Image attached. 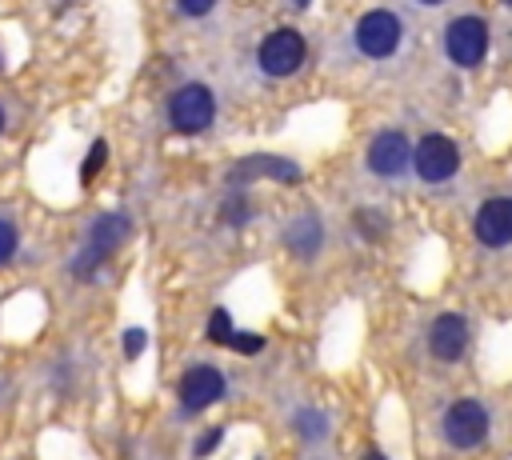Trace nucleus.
Returning a JSON list of instances; mask_svg holds the SVG:
<instances>
[{
  "instance_id": "f257e3e1",
  "label": "nucleus",
  "mask_w": 512,
  "mask_h": 460,
  "mask_svg": "<svg viewBox=\"0 0 512 460\" xmlns=\"http://www.w3.org/2000/svg\"><path fill=\"white\" fill-rule=\"evenodd\" d=\"M488 20L476 16V12H464V16H452L448 28H444V56L456 64V68H480L484 56H488Z\"/></svg>"
},
{
  "instance_id": "f03ea898",
  "label": "nucleus",
  "mask_w": 512,
  "mask_h": 460,
  "mask_svg": "<svg viewBox=\"0 0 512 460\" xmlns=\"http://www.w3.org/2000/svg\"><path fill=\"white\" fill-rule=\"evenodd\" d=\"M352 40H356V52H360V56H368V60H388V56L400 48V40H404V24H400V16H396L392 8H372V12H364V16L356 20Z\"/></svg>"
},
{
  "instance_id": "7ed1b4c3",
  "label": "nucleus",
  "mask_w": 512,
  "mask_h": 460,
  "mask_svg": "<svg viewBox=\"0 0 512 460\" xmlns=\"http://www.w3.org/2000/svg\"><path fill=\"white\" fill-rule=\"evenodd\" d=\"M304 56H308L304 36H300L296 28H276V32H268V36L260 40L256 64H260L264 76H272V80H288V76L300 72Z\"/></svg>"
},
{
  "instance_id": "20e7f679",
  "label": "nucleus",
  "mask_w": 512,
  "mask_h": 460,
  "mask_svg": "<svg viewBox=\"0 0 512 460\" xmlns=\"http://www.w3.org/2000/svg\"><path fill=\"white\" fill-rule=\"evenodd\" d=\"M412 168L424 184H444L460 172V148L456 140H448L444 132H428L420 136V144L412 148Z\"/></svg>"
},
{
  "instance_id": "39448f33",
  "label": "nucleus",
  "mask_w": 512,
  "mask_h": 460,
  "mask_svg": "<svg viewBox=\"0 0 512 460\" xmlns=\"http://www.w3.org/2000/svg\"><path fill=\"white\" fill-rule=\"evenodd\" d=\"M212 116H216V100H212L208 84H184L168 100V124L176 132H188V136L204 132L212 124Z\"/></svg>"
},
{
  "instance_id": "423d86ee",
  "label": "nucleus",
  "mask_w": 512,
  "mask_h": 460,
  "mask_svg": "<svg viewBox=\"0 0 512 460\" xmlns=\"http://www.w3.org/2000/svg\"><path fill=\"white\" fill-rule=\"evenodd\" d=\"M128 216H120V212H108V216H96V224L88 228V240H84V252L76 256V276H88L100 260H108L120 244H124V236H128Z\"/></svg>"
},
{
  "instance_id": "0eeeda50",
  "label": "nucleus",
  "mask_w": 512,
  "mask_h": 460,
  "mask_svg": "<svg viewBox=\"0 0 512 460\" xmlns=\"http://www.w3.org/2000/svg\"><path fill=\"white\" fill-rule=\"evenodd\" d=\"M364 164H368L372 176H384V180L400 176V172L412 164V144H408V136L396 132V128L376 132L372 144H368V152H364Z\"/></svg>"
},
{
  "instance_id": "6e6552de",
  "label": "nucleus",
  "mask_w": 512,
  "mask_h": 460,
  "mask_svg": "<svg viewBox=\"0 0 512 460\" xmlns=\"http://www.w3.org/2000/svg\"><path fill=\"white\" fill-rule=\"evenodd\" d=\"M488 436V412L480 400H456L444 412V440L452 448H476Z\"/></svg>"
},
{
  "instance_id": "1a4fd4ad",
  "label": "nucleus",
  "mask_w": 512,
  "mask_h": 460,
  "mask_svg": "<svg viewBox=\"0 0 512 460\" xmlns=\"http://www.w3.org/2000/svg\"><path fill=\"white\" fill-rule=\"evenodd\" d=\"M472 232L484 248H504L512 244V196H492L476 208Z\"/></svg>"
},
{
  "instance_id": "9d476101",
  "label": "nucleus",
  "mask_w": 512,
  "mask_h": 460,
  "mask_svg": "<svg viewBox=\"0 0 512 460\" xmlns=\"http://www.w3.org/2000/svg\"><path fill=\"white\" fill-rule=\"evenodd\" d=\"M428 348H432V356L444 360V364L460 360L464 348H468V324H464V316H460V312L436 316L432 328H428Z\"/></svg>"
},
{
  "instance_id": "9b49d317",
  "label": "nucleus",
  "mask_w": 512,
  "mask_h": 460,
  "mask_svg": "<svg viewBox=\"0 0 512 460\" xmlns=\"http://www.w3.org/2000/svg\"><path fill=\"white\" fill-rule=\"evenodd\" d=\"M224 396V376L216 372V368H208V364H200V368H192L184 380H180V400H184V408H208L212 400H220Z\"/></svg>"
},
{
  "instance_id": "f8f14e48",
  "label": "nucleus",
  "mask_w": 512,
  "mask_h": 460,
  "mask_svg": "<svg viewBox=\"0 0 512 460\" xmlns=\"http://www.w3.org/2000/svg\"><path fill=\"white\" fill-rule=\"evenodd\" d=\"M320 240H324V228H320L316 216H296V220L288 224V232H284V244H288L296 256H312V252L320 248Z\"/></svg>"
},
{
  "instance_id": "ddd939ff",
  "label": "nucleus",
  "mask_w": 512,
  "mask_h": 460,
  "mask_svg": "<svg viewBox=\"0 0 512 460\" xmlns=\"http://www.w3.org/2000/svg\"><path fill=\"white\" fill-rule=\"evenodd\" d=\"M240 176H276V180H300V168L288 164V160H276V156H248L236 164V180Z\"/></svg>"
},
{
  "instance_id": "4468645a",
  "label": "nucleus",
  "mask_w": 512,
  "mask_h": 460,
  "mask_svg": "<svg viewBox=\"0 0 512 460\" xmlns=\"http://www.w3.org/2000/svg\"><path fill=\"white\" fill-rule=\"evenodd\" d=\"M252 216V204H248V196H240V192H232L224 204H220V220H228V224H244Z\"/></svg>"
},
{
  "instance_id": "2eb2a0df",
  "label": "nucleus",
  "mask_w": 512,
  "mask_h": 460,
  "mask_svg": "<svg viewBox=\"0 0 512 460\" xmlns=\"http://www.w3.org/2000/svg\"><path fill=\"white\" fill-rule=\"evenodd\" d=\"M104 160H108V144H104V140H96V144L88 148V156H84V164H80V180L88 184V180H92V176H96V172L104 168Z\"/></svg>"
},
{
  "instance_id": "dca6fc26",
  "label": "nucleus",
  "mask_w": 512,
  "mask_h": 460,
  "mask_svg": "<svg viewBox=\"0 0 512 460\" xmlns=\"http://www.w3.org/2000/svg\"><path fill=\"white\" fill-rule=\"evenodd\" d=\"M208 336H212L216 344H228V340L236 336V332H232V316H228L224 308H216V312H212V320H208Z\"/></svg>"
},
{
  "instance_id": "f3484780",
  "label": "nucleus",
  "mask_w": 512,
  "mask_h": 460,
  "mask_svg": "<svg viewBox=\"0 0 512 460\" xmlns=\"http://www.w3.org/2000/svg\"><path fill=\"white\" fill-rule=\"evenodd\" d=\"M16 256V228L8 220H0V264H8Z\"/></svg>"
},
{
  "instance_id": "a211bd4d",
  "label": "nucleus",
  "mask_w": 512,
  "mask_h": 460,
  "mask_svg": "<svg viewBox=\"0 0 512 460\" xmlns=\"http://www.w3.org/2000/svg\"><path fill=\"white\" fill-rule=\"evenodd\" d=\"M228 344H232L236 352H260V348H264V336H256V332H236Z\"/></svg>"
},
{
  "instance_id": "6ab92c4d",
  "label": "nucleus",
  "mask_w": 512,
  "mask_h": 460,
  "mask_svg": "<svg viewBox=\"0 0 512 460\" xmlns=\"http://www.w3.org/2000/svg\"><path fill=\"white\" fill-rule=\"evenodd\" d=\"M176 8H180L184 16H208V12L216 8V0H176Z\"/></svg>"
},
{
  "instance_id": "aec40b11",
  "label": "nucleus",
  "mask_w": 512,
  "mask_h": 460,
  "mask_svg": "<svg viewBox=\"0 0 512 460\" xmlns=\"http://www.w3.org/2000/svg\"><path fill=\"white\" fill-rule=\"evenodd\" d=\"M140 348H144V332H140V328L124 332V356L132 360V356H140Z\"/></svg>"
},
{
  "instance_id": "412c9836",
  "label": "nucleus",
  "mask_w": 512,
  "mask_h": 460,
  "mask_svg": "<svg viewBox=\"0 0 512 460\" xmlns=\"http://www.w3.org/2000/svg\"><path fill=\"white\" fill-rule=\"evenodd\" d=\"M220 436H224V432H220V428H212V432H204V440H200V444H196V456H208V452H212V448H216V444H220Z\"/></svg>"
},
{
  "instance_id": "4be33fe9",
  "label": "nucleus",
  "mask_w": 512,
  "mask_h": 460,
  "mask_svg": "<svg viewBox=\"0 0 512 460\" xmlns=\"http://www.w3.org/2000/svg\"><path fill=\"white\" fill-rule=\"evenodd\" d=\"M416 4H424V8H440V4H448V0H416Z\"/></svg>"
},
{
  "instance_id": "5701e85b",
  "label": "nucleus",
  "mask_w": 512,
  "mask_h": 460,
  "mask_svg": "<svg viewBox=\"0 0 512 460\" xmlns=\"http://www.w3.org/2000/svg\"><path fill=\"white\" fill-rule=\"evenodd\" d=\"M292 4H296V8H304V4H308V0H292Z\"/></svg>"
},
{
  "instance_id": "b1692460",
  "label": "nucleus",
  "mask_w": 512,
  "mask_h": 460,
  "mask_svg": "<svg viewBox=\"0 0 512 460\" xmlns=\"http://www.w3.org/2000/svg\"><path fill=\"white\" fill-rule=\"evenodd\" d=\"M368 460H384V456H380V452H372V456H368Z\"/></svg>"
},
{
  "instance_id": "393cba45",
  "label": "nucleus",
  "mask_w": 512,
  "mask_h": 460,
  "mask_svg": "<svg viewBox=\"0 0 512 460\" xmlns=\"http://www.w3.org/2000/svg\"><path fill=\"white\" fill-rule=\"evenodd\" d=\"M0 132H4V112H0Z\"/></svg>"
},
{
  "instance_id": "a878e982",
  "label": "nucleus",
  "mask_w": 512,
  "mask_h": 460,
  "mask_svg": "<svg viewBox=\"0 0 512 460\" xmlns=\"http://www.w3.org/2000/svg\"><path fill=\"white\" fill-rule=\"evenodd\" d=\"M504 4H508V8H512V0H504Z\"/></svg>"
}]
</instances>
